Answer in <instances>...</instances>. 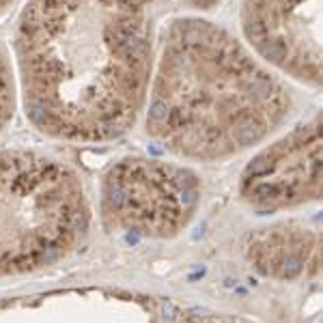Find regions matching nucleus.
<instances>
[{"instance_id":"f257e3e1","label":"nucleus","mask_w":323,"mask_h":323,"mask_svg":"<svg viewBox=\"0 0 323 323\" xmlns=\"http://www.w3.org/2000/svg\"><path fill=\"white\" fill-rule=\"evenodd\" d=\"M269 73L207 22H177L164 46L149 127L183 155L215 158L250 147L284 115Z\"/></svg>"},{"instance_id":"f03ea898","label":"nucleus","mask_w":323,"mask_h":323,"mask_svg":"<svg viewBox=\"0 0 323 323\" xmlns=\"http://www.w3.org/2000/svg\"><path fill=\"white\" fill-rule=\"evenodd\" d=\"M106 203L134 235H168L192 215L198 181L185 168L136 160L112 168Z\"/></svg>"},{"instance_id":"7ed1b4c3","label":"nucleus","mask_w":323,"mask_h":323,"mask_svg":"<svg viewBox=\"0 0 323 323\" xmlns=\"http://www.w3.org/2000/svg\"><path fill=\"white\" fill-rule=\"evenodd\" d=\"M321 0H246L244 28L256 50L301 80L319 82Z\"/></svg>"},{"instance_id":"20e7f679","label":"nucleus","mask_w":323,"mask_h":323,"mask_svg":"<svg viewBox=\"0 0 323 323\" xmlns=\"http://www.w3.org/2000/svg\"><path fill=\"white\" fill-rule=\"evenodd\" d=\"M321 190V151L317 123L301 125L246 168L244 196L258 207L317 198Z\"/></svg>"},{"instance_id":"39448f33","label":"nucleus","mask_w":323,"mask_h":323,"mask_svg":"<svg viewBox=\"0 0 323 323\" xmlns=\"http://www.w3.org/2000/svg\"><path fill=\"white\" fill-rule=\"evenodd\" d=\"M164 317L168 321H172V319H177V308L170 304V301H166V306H164Z\"/></svg>"}]
</instances>
